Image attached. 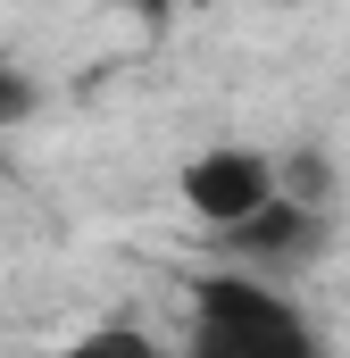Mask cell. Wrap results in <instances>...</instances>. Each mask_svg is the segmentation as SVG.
Wrapping results in <instances>:
<instances>
[{
    "label": "cell",
    "instance_id": "2",
    "mask_svg": "<svg viewBox=\"0 0 350 358\" xmlns=\"http://www.w3.org/2000/svg\"><path fill=\"white\" fill-rule=\"evenodd\" d=\"M175 192H183V208L225 242V234H242L267 200L284 192V159L259 150V142H209V150H192V159H183Z\"/></svg>",
    "mask_w": 350,
    "mask_h": 358
},
{
    "label": "cell",
    "instance_id": "4",
    "mask_svg": "<svg viewBox=\"0 0 350 358\" xmlns=\"http://www.w3.org/2000/svg\"><path fill=\"white\" fill-rule=\"evenodd\" d=\"M50 358H167V350H159L134 317H100V325H84L67 350H50Z\"/></svg>",
    "mask_w": 350,
    "mask_h": 358
},
{
    "label": "cell",
    "instance_id": "3",
    "mask_svg": "<svg viewBox=\"0 0 350 358\" xmlns=\"http://www.w3.org/2000/svg\"><path fill=\"white\" fill-rule=\"evenodd\" d=\"M317 217H326V208H309V200L275 192L242 234H225V250H234L242 267H259V275H267V267H292V259H309V250H317V234H326Z\"/></svg>",
    "mask_w": 350,
    "mask_h": 358
},
{
    "label": "cell",
    "instance_id": "7",
    "mask_svg": "<svg viewBox=\"0 0 350 358\" xmlns=\"http://www.w3.org/2000/svg\"><path fill=\"white\" fill-rule=\"evenodd\" d=\"M183 8H209V0H183Z\"/></svg>",
    "mask_w": 350,
    "mask_h": 358
},
{
    "label": "cell",
    "instance_id": "5",
    "mask_svg": "<svg viewBox=\"0 0 350 358\" xmlns=\"http://www.w3.org/2000/svg\"><path fill=\"white\" fill-rule=\"evenodd\" d=\"M284 192L309 200V208H326V200H334V159H326V150H292V159H284Z\"/></svg>",
    "mask_w": 350,
    "mask_h": 358
},
{
    "label": "cell",
    "instance_id": "6",
    "mask_svg": "<svg viewBox=\"0 0 350 358\" xmlns=\"http://www.w3.org/2000/svg\"><path fill=\"white\" fill-rule=\"evenodd\" d=\"M25 108H34V84H25V76H17V67L0 59V134H8V125H17Z\"/></svg>",
    "mask_w": 350,
    "mask_h": 358
},
{
    "label": "cell",
    "instance_id": "1",
    "mask_svg": "<svg viewBox=\"0 0 350 358\" xmlns=\"http://www.w3.org/2000/svg\"><path fill=\"white\" fill-rule=\"evenodd\" d=\"M192 358H326L309 308L259 267H217L192 283Z\"/></svg>",
    "mask_w": 350,
    "mask_h": 358
}]
</instances>
